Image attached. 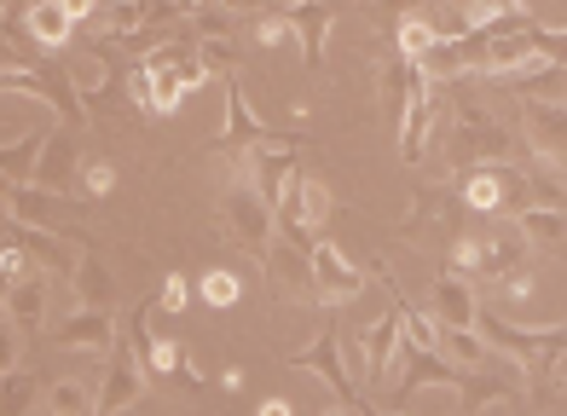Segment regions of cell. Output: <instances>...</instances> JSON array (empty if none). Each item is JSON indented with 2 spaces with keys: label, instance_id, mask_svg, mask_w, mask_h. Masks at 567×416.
<instances>
[{
  "label": "cell",
  "instance_id": "obj_1",
  "mask_svg": "<svg viewBox=\"0 0 567 416\" xmlns=\"http://www.w3.org/2000/svg\"><path fill=\"white\" fill-rule=\"evenodd\" d=\"M475 330L486 335V347H493V353L515 358V364L527 371L533 405H550V399H556V387H561V376H567V324H556V330H527V324L498 319L493 306H481V312H475Z\"/></svg>",
  "mask_w": 567,
  "mask_h": 416
},
{
  "label": "cell",
  "instance_id": "obj_2",
  "mask_svg": "<svg viewBox=\"0 0 567 416\" xmlns=\"http://www.w3.org/2000/svg\"><path fill=\"white\" fill-rule=\"evenodd\" d=\"M209 82V70L197 59V35H168L151 52H140L127 64V93H134V111H151V116H174L179 98L197 93Z\"/></svg>",
  "mask_w": 567,
  "mask_h": 416
},
{
  "label": "cell",
  "instance_id": "obj_3",
  "mask_svg": "<svg viewBox=\"0 0 567 416\" xmlns=\"http://www.w3.org/2000/svg\"><path fill=\"white\" fill-rule=\"evenodd\" d=\"M452 93H446V145H441V156H446V174H470V168H481V163H504V156L515 150V139H509V127L486 111L481 98H470L457 82H446Z\"/></svg>",
  "mask_w": 567,
  "mask_h": 416
},
{
  "label": "cell",
  "instance_id": "obj_4",
  "mask_svg": "<svg viewBox=\"0 0 567 416\" xmlns=\"http://www.w3.org/2000/svg\"><path fill=\"white\" fill-rule=\"evenodd\" d=\"M0 93H23V98H41L53 104L64 127H82L87 122V104H82V87H75V70L64 64H0Z\"/></svg>",
  "mask_w": 567,
  "mask_h": 416
},
{
  "label": "cell",
  "instance_id": "obj_5",
  "mask_svg": "<svg viewBox=\"0 0 567 416\" xmlns=\"http://www.w3.org/2000/svg\"><path fill=\"white\" fill-rule=\"evenodd\" d=\"M220 226H226V238L238 243L249 260H267L272 231H278L272 197H261V186H255L244 168H238V179H231V191H226V202H220Z\"/></svg>",
  "mask_w": 567,
  "mask_h": 416
},
{
  "label": "cell",
  "instance_id": "obj_6",
  "mask_svg": "<svg viewBox=\"0 0 567 416\" xmlns=\"http://www.w3.org/2000/svg\"><path fill=\"white\" fill-rule=\"evenodd\" d=\"M296 371H313L324 387H330V405H342V410H371V399H359V382L348 376V364H342V342H337V306H330V324L307 342L301 353H290Z\"/></svg>",
  "mask_w": 567,
  "mask_h": 416
},
{
  "label": "cell",
  "instance_id": "obj_7",
  "mask_svg": "<svg viewBox=\"0 0 567 416\" xmlns=\"http://www.w3.org/2000/svg\"><path fill=\"white\" fill-rule=\"evenodd\" d=\"M470 202H463V191H446V186H423L417 197H411V215L400 220V238L405 243H429V238H457V231H470Z\"/></svg>",
  "mask_w": 567,
  "mask_h": 416
},
{
  "label": "cell",
  "instance_id": "obj_8",
  "mask_svg": "<svg viewBox=\"0 0 567 416\" xmlns=\"http://www.w3.org/2000/svg\"><path fill=\"white\" fill-rule=\"evenodd\" d=\"M261 272H267L278 301H290V306H324L319 301V283H313V254H307L301 243H290V238H278V231H272V249L261 260Z\"/></svg>",
  "mask_w": 567,
  "mask_h": 416
},
{
  "label": "cell",
  "instance_id": "obj_9",
  "mask_svg": "<svg viewBox=\"0 0 567 416\" xmlns=\"http://www.w3.org/2000/svg\"><path fill=\"white\" fill-rule=\"evenodd\" d=\"M522 134L533 163H545L567 179V98H522Z\"/></svg>",
  "mask_w": 567,
  "mask_h": 416
},
{
  "label": "cell",
  "instance_id": "obj_10",
  "mask_svg": "<svg viewBox=\"0 0 567 416\" xmlns=\"http://www.w3.org/2000/svg\"><path fill=\"white\" fill-rule=\"evenodd\" d=\"M127 342H134V353H140V371L151 376V382H163V376H174L179 387H203V376L186 364V347L179 342H163V335H151V324H145V312L134 306L127 312Z\"/></svg>",
  "mask_w": 567,
  "mask_h": 416
},
{
  "label": "cell",
  "instance_id": "obj_11",
  "mask_svg": "<svg viewBox=\"0 0 567 416\" xmlns=\"http://www.w3.org/2000/svg\"><path fill=\"white\" fill-rule=\"evenodd\" d=\"M145 387H151V376L140 371L134 342H127V335H116V342H111V371H105V387H99L93 416H122V410H134V405L145 399Z\"/></svg>",
  "mask_w": 567,
  "mask_h": 416
},
{
  "label": "cell",
  "instance_id": "obj_12",
  "mask_svg": "<svg viewBox=\"0 0 567 416\" xmlns=\"http://www.w3.org/2000/svg\"><path fill=\"white\" fill-rule=\"evenodd\" d=\"M405 371H400V382H394V405L400 399H411L417 387H463V364L457 358H446L441 347H417V342H400V353H394Z\"/></svg>",
  "mask_w": 567,
  "mask_h": 416
},
{
  "label": "cell",
  "instance_id": "obj_13",
  "mask_svg": "<svg viewBox=\"0 0 567 416\" xmlns=\"http://www.w3.org/2000/svg\"><path fill=\"white\" fill-rule=\"evenodd\" d=\"M0 208H7L12 220H23V226H53V231H64L70 215H82V202H75V197L47 191V186H35V179H18V186H7Z\"/></svg>",
  "mask_w": 567,
  "mask_h": 416
},
{
  "label": "cell",
  "instance_id": "obj_14",
  "mask_svg": "<svg viewBox=\"0 0 567 416\" xmlns=\"http://www.w3.org/2000/svg\"><path fill=\"white\" fill-rule=\"evenodd\" d=\"M446 111V93H441V82H423L411 87V98H405V111H400V163L405 168H417L423 163V145H429V127H434V116Z\"/></svg>",
  "mask_w": 567,
  "mask_h": 416
},
{
  "label": "cell",
  "instance_id": "obj_15",
  "mask_svg": "<svg viewBox=\"0 0 567 416\" xmlns=\"http://www.w3.org/2000/svg\"><path fill=\"white\" fill-rule=\"evenodd\" d=\"M267 134V122L249 111V98H244V87H238V75H226V127L215 134V156H226V163H238L244 168V156H249V145Z\"/></svg>",
  "mask_w": 567,
  "mask_h": 416
},
{
  "label": "cell",
  "instance_id": "obj_16",
  "mask_svg": "<svg viewBox=\"0 0 567 416\" xmlns=\"http://www.w3.org/2000/svg\"><path fill=\"white\" fill-rule=\"evenodd\" d=\"M307 254H313V283H319V301H324V306H342V301H353V295L371 283V278L359 272L353 260H348L337 243H330V238H319Z\"/></svg>",
  "mask_w": 567,
  "mask_h": 416
},
{
  "label": "cell",
  "instance_id": "obj_17",
  "mask_svg": "<svg viewBox=\"0 0 567 416\" xmlns=\"http://www.w3.org/2000/svg\"><path fill=\"white\" fill-rule=\"evenodd\" d=\"M278 12H284V23L296 30L307 70H319V64H324V35H330V23L342 18V0H290V7H278Z\"/></svg>",
  "mask_w": 567,
  "mask_h": 416
},
{
  "label": "cell",
  "instance_id": "obj_18",
  "mask_svg": "<svg viewBox=\"0 0 567 416\" xmlns=\"http://www.w3.org/2000/svg\"><path fill=\"white\" fill-rule=\"evenodd\" d=\"M533 260V243H527V231H522V220H504V215H493V231L481 238V272L475 278H509L515 267H527Z\"/></svg>",
  "mask_w": 567,
  "mask_h": 416
},
{
  "label": "cell",
  "instance_id": "obj_19",
  "mask_svg": "<svg viewBox=\"0 0 567 416\" xmlns=\"http://www.w3.org/2000/svg\"><path fill=\"white\" fill-rule=\"evenodd\" d=\"M53 342L59 347H105L116 342V319H111V306H82V312H70V319L53 324Z\"/></svg>",
  "mask_w": 567,
  "mask_h": 416
},
{
  "label": "cell",
  "instance_id": "obj_20",
  "mask_svg": "<svg viewBox=\"0 0 567 416\" xmlns=\"http://www.w3.org/2000/svg\"><path fill=\"white\" fill-rule=\"evenodd\" d=\"M82 179V150H75V139L70 134H47V145H41V163H35V186H47V191H64L70 197V186Z\"/></svg>",
  "mask_w": 567,
  "mask_h": 416
},
{
  "label": "cell",
  "instance_id": "obj_21",
  "mask_svg": "<svg viewBox=\"0 0 567 416\" xmlns=\"http://www.w3.org/2000/svg\"><path fill=\"white\" fill-rule=\"evenodd\" d=\"M70 290L82 295V306H116V272L99 260V249L87 243L82 254H75V267H70Z\"/></svg>",
  "mask_w": 567,
  "mask_h": 416
},
{
  "label": "cell",
  "instance_id": "obj_22",
  "mask_svg": "<svg viewBox=\"0 0 567 416\" xmlns=\"http://www.w3.org/2000/svg\"><path fill=\"white\" fill-rule=\"evenodd\" d=\"M7 324H18V335H35L47 324V278H18L7 290Z\"/></svg>",
  "mask_w": 567,
  "mask_h": 416
},
{
  "label": "cell",
  "instance_id": "obj_23",
  "mask_svg": "<svg viewBox=\"0 0 567 416\" xmlns=\"http://www.w3.org/2000/svg\"><path fill=\"white\" fill-rule=\"evenodd\" d=\"M434 312H441V324H475V290H470V278L463 272H441L434 278Z\"/></svg>",
  "mask_w": 567,
  "mask_h": 416
},
{
  "label": "cell",
  "instance_id": "obj_24",
  "mask_svg": "<svg viewBox=\"0 0 567 416\" xmlns=\"http://www.w3.org/2000/svg\"><path fill=\"white\" fill-rule=\"evenodd\" d=\"M23 30H30V41H35L41 52H53V46H64V41H70L75 18L59 7V0H35V7L23 12Z\"/></svg>",
  "mask_w": 567,
  "mask_h": 416
},
{
  "label": "cell",
  "instance_id": "obj_25",
  "mask_svg": "<svg viewBox=\"0 0 567 416\" xmlns=\"http://www.w3.org/2000/svg\"><path fill=\"white\" fill-rule=\"evenodd\" d=\"M35 399H41V382L30 371H18V364H12V371H0V416H23Z\"/></svg>",
  "mask_w": 567,
  "mask_h": 416
},
{
  "label": "cell",
  "instance_id": "obj_26",
  "mask_svg": "<svg viewBox=\"0 0 567 416\" xmlns=\"http://www.w3.org/2000/svg\"><path fill=\"white\" fill-rule=\"evenodd\" d=\"M515 220H522V231H527V243L533 249H561V208H522V215H515Z\"/></svg>",
  "mask_w": 567,
  "mask_h": 416
},
{
  "label": "cell",
  "instance_id": "obj_27",
  "mask_svg": "<svg viewBox=\"0 0 567 416\" xmlns=\"http://www.w3.org/2000/svg\"><path fill=\"white\" fill-rule=\"evenodd\" d=\"M41 145H47V134H23L18 145H0V174H7V179H35Z\"/></svg>",
  "mask_w": 567,
  "mask_h": 416
},
{
  "label": "cell",
  "instance_id": "obj_28",
  "mask_svg": "<svg viewBox=\"0 0 567 416\" xmlns=\"http://www.w3.org/2000/svg\"><path fill=\"white\" fill-rule=\"evenodd\" d=\"M197 59H203V70L209 75H238L244 70V59H238V46H231V35H197Z\"/></svg>",
  "mask_w": 567,
  "mask_h": 416
},
{
  "label": "cell",
  "instance_id": "obj_29",
  "mask_svg": "<svg viewBox=\"0 0 567 416\" xmlns=\"http://www.w3.org/2000/svg\"><path fill=\"white\" fill-rule=\"evenodd\" d=\"M457 405L463 410H493V405H509V394H515V387L509 382H486V376H470V371H463V387H457Z\"/></svg>",
  "mask_w": 567,
  "mask_h": 416
},
{
  "label": "cell",
  "instance_id": "obj_30",
  "mask_svg": "<svg viewBox=\"0 0 567 416\" xmlns=\"http://www.w3.org/2000/svg\"><path fill=\"white\" fill-rule=\"evenodd\" d=\"M41 399H47V410H59V416H93V405H99L82 382H53Z\"/></svg>",
  "mask_w": 567,
  "mask_h": 416
},
{
  "label": "cell",
  "instance_id": "obj_31",
  "mask_svg": "<svg viewBox=\"0 0 567 416\" xmlns=\"http://www.w3.org/2000/svg\"><path fill=\"white\" fill-rule=\"evenodd\" d=\"M197 295H203V306H238V272H226V267L203 272Z\"/></svg>",
  "mask_w": 567,
  "mask_h": 416
},
{
  "label": "cell",
  "instance_id": "obj_32",
  "mask_svg": "<svg viewBox=\"0 0 567 416\" xmlns=\"http://www.w3.org/2000/svg\"><path fill=\"white\" fill-rule=\"evenodd\" d=\"M116 186V168L105 163V156H82V191L87 197H105Z\"/></svg>",
  "mask_w": 567,
  "mask_h": 416
},
{
  "label": "cell",
  "instance_id": "obj_33",
  "mask_svg": "<svg viewBox=\"0 0 567 416\" xmlns=\"http://www.w3.org/2000/svg\"><path fill=\"white\" fill-rule=\"evenodd\" d=\"M533 52L550 64H567V30H545V23H533Z\"/></svg>",
  "mask_w": 567,
  "mask_h": 416
},
{
  "label": "cell",
  "instance_id": "obj_34",
  "mask_svg": "<svg viewBox=\"0 0 567 416\" xmlns=\"http://www.w3.org/2000/svg\"><path fill=\"white\" fill-rule=\"evenodd\" d=\"M249 30H255V41H261V46H278V41H290V35H296L290 23H284V12H261V18L249 23Z\"/></svg>",
  "mask_w": 567,
  "mask_h": 416
},
{
  "label": "cell",
  "instance_id": "obj_35",
  "mask_svg": "<svg viewBox=\"0 0 567 416\" xmlns=\"http://www.w3.org/2000/svg\"><path fill=\"white\" fill-rule=\"evenodd\" d=\"M186 301H192L186 278H179V272H168V278H163V301H157V306H163V312H186Z\"/></svg>",
  "mask_w": 567,
  "mask_h": 416
},
{
  "label": "cell",
  "instance_id": "obj_36",
  "mask_svg": "<svg viewBox=\"0 0 567 416\" xmlns=\"http://www.w3.org/2000/svg\"><path fill=\"white\" fill-rule=\"evenodd\" d=\"M18 364V324H0V371Z\"/></svg>",
  "mask_w": 567,
  "mask_h": 416
},
{
  "label": "cell",
  "instance_id": "obj_37",
  "mask_svg": "<svg viewBox=\"0 0 567 416\" xmlns=\"http://www.w3.org/2000/svg\"><path fill=\"white\" fill-rule=\"evenodd\" d=\"M59 7H64V12L75 18V23H87V18L99 12V0H59Z\"/></svg>",
  "mask_w": 567,
  "mask_h": 416
},
{
  "label": "cell",
  "instance_id": "obj_38",
  "mask_svg": "<svg viewBox=\"0 0 567 416\" xmlns=\"http://www.w3.org/2000/svg\"><path fill=\"white\" fill-rule=\"evenodd\" d=\"M215 7H226V12H261L267 0H215Z\"/></svg>",
  "mask_w": 567,
  "mask_h": 416
},
{
  "label": "cell",
  "instance_id": "obj_39",
  "mask_svg": "<svg viewBox=\"0 0 567 416\" xmlns=\"http://www.w3.org/2000/svg\"><path fill=\"white\" fill-rule=\"evenodd\" d=\"M18 59H23V52H18L7 35H0V64H18ZM23 64H30V59H23Z\"/></svg>",
  "mask_w": 567,
  "mask_h": 416
},
{
  "label": "cell",
  "instance_id": "obj_40",
  "mask_svg": "<svg viewBox=\"0 0 567 416\" xmlns=\"http://www.w3.org/2000/svg\"><path fill=\"white\" fill-rule=\"evenodd\" d=\"M7 18H12V12H7V7H0V23H7Z\"/></svg>",
  "mask_w": 567,
  "mask_h": 416
},
{
  "label": "cell",
  "instance_id": "obj_41",
  "mask_svg": "<svg viewBox=\"0 0 567 416\" xmlns=\"http://www.w3.org/2000/svg\"><path fill=\"white\" fill-rule=\"evenodd\" d=\"M0 7H7V12H12V0H0Z\"/></svg>",
  "mask_w": 567,
  "mask_h": 416
}]
</instances>
